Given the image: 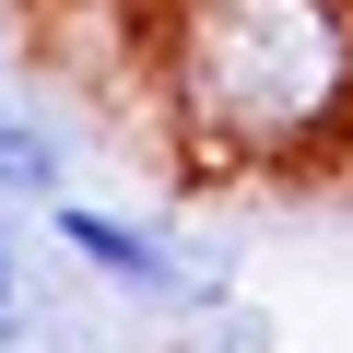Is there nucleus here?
I'll return each instance as SVG.
<instances>
[{
	"label": "nucleus",
	"instance_id": "1",
	"mask_svg": "<svg viewBox=\"0 0 353 353\" xmlns=\"http://www.w3.org/2000/svg\"><path fill=\"white\" fill-rule=\"evenodd\" d=\"M141 94L165 153L212 189L341 176L353 0H141Z\"/></svg>",
	"mask_w": 353,
	"mask_h": 353
},
{
	"label": "nucleus",
	"instance_id": "2",
	"mask_svg": "<svg viewBox=\"0 0 353 353\" xmlns=\"http://www.w3.org/2000/svg\"><path fill=\"white\" fill-rule=\"evenodd\" d=\"M48 236H59V259H71L94 294H118V306H141V318H201V306H224V294H236L224 248H201V236H165L153 212L83 201V189L48 212Z\"/></svg>",
	"mask_w": 353,
	"mask_h": 353
},
{
	"label": "nucleus",
	"instance_id": "3",
	"mask_svg": "<svg viewBox=\"0 0 353 353\" xmlns=\"http://www.w3.org/2000/svg\"><path fill=\"white\" fill-rule=\"evenodd\" d=\"M71 201V141L36 106H0V224H48Z\"/></svg>",
	"mask_w": 353,
	"mask_h": 353
},
{
	"label": "nucleus",
	"instance_id": "4",
	"mask_svg": "<svg viewBox=\"0 0 353 353\" xmlns=\"http://www.w3.org/2000/svg\"><path fill=\"white\" fill-rule=\"evenodd\" d=\"M176 330H189V353H271V318H259V306H236V294H224V306H201V318H176Z\"/></svg>",
	"mask_w": 353,
	"mask_h": 353
},
{
	"label": "nucleus",
	"instance_id": "5",
	"mask_svg": "<svg viewBox=\"0 0 353 353\" xmlns=\"http://www.w3.org/2000/svg\"><path fill=\"white\" fill-rule=\"evenodd\" d=\"M36 330V294H24V248H12V224H0V353H12Z\"/></svg>",
	"mask_w": 353,
	"mask_h": 353
},
{
	"label": "nucleus",
	"instance_id": "6",
	"mask_svg": "<svg viewBox=\"0 0 353 353\" xmlns=\"http://www.w3.org/2000/svg\"><path fill=\"white\" fill-rule=\"evenodd\" d=\"M341 189H353V141H341Z\"/></svg>",
	"mask_w": 353,
	"mask_h": 353
}]
</instances>
